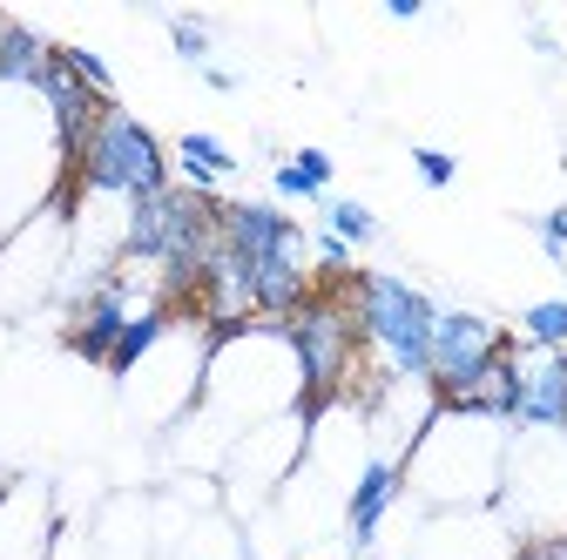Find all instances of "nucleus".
Instances as JSON below:
<instances>
[{
    "mask_svg": "<svg viewBox=\"0 0 567 560\" xmlns=\"http://www.w3.org/2000/svg\"><path fill=\"white\" fill-rule=\"evenodd\" d=\"M305 439H311V412H284V418H264L250 426L230 453H224V473H217V494L237 520H257L277 494L284 479L305 466Z\"/></svg>",
    "mask_w": 567,
    "mask_h": 560,
    "instance_id": "nucleus-8",
    "label": "nucleus"
},
{
    "mask_svg": "<svg viewBox=\"0 0 567 560\" xmlns=\"http://www.w3.org/2000/svg\"><path fill=\"white\" fill-rule=\"evenodd\" d=\"M412 169H419V183L425 189H453V176H460V156H446V149H412Z\"/></svg>",
    "mask_w": 567,
    "mask_h": 560,
    "instance_id": "nucleus-20",
    "label": "nucleus"
},
{
    "mask_svg": "<svg viewBox=\"0 0 567 560\" xmlns=\"http://www.w3.org/2000/svg\"><path fill=\"white\" fill-rule=\"evenodd\" d=\"M61 540V507L48 479H0V560H48Z\"/></svg>",
    "mask_w": 567,
    "mask_h": 560,
    "instance_id": "nucleus-13",
    "label": "nucleus"
},
{
    "mask_svg": "<svg viewBox=\"0 0 567 560\" xmlns=\"http://www.w3.org/2000/svg\"><path fill=\"white\" fill-rule=\"evenodd\" d=\"M507 331L501 324H493L486 311H460V304H440V324H433V372H425V378H433V392L440 398H453L480 365H493V359H501L507 352Z\"/></svg>",
    "mask_w": 567,
    "mask_h": 560,
    "instance_id": "nucleus-10",
    "label": "nucleus"
},
{
    "mask_svg": "<svg viewBox=\"0 0 567 560\" xmlns=\"http://www.w3.org/2000/svg\"><path fill=\"white\" fill-rule=\"evenodd\" d=\"M527 41H534V48H540V54H560V48H554V34H547V28H540V21H527Z\"/></svg>",
    "mask_w": 567,
    "mask_h": 560,
    "instance_id": "nucleus-25",
    "label": "nucleus"
},
{
    "mask_svg": "<svg viewBox=\"0 0 567 560\" xmlns=\"http://www.w3.org/2000/svg\"><path fill=\"white\" fill-rule=\"evenodd\" d=\"M405 507V466L385 459V453H365L359 479L344 486V553L351 560H379V540H385V520Z\"/></svg>",
    "mask_w": 567,
    "mask_h": 560,
    "instance_id": "nucleus-11",
    "label": "nucleus"
},
{
    "mask_svg": "<svg viewBox=\"0 0 567 560\" xmlns=\"http://www.w3.org/2000/svg\"><path fill=\"white\" fill-rule=\"evenodd\" d=\"M351 311H359V338L365 359L392 378H425L433 372V324H440V298H425L419 284L392 270H359L351 277ZM433 385V378H425Z\"/></svg>",
    "mask_w": 567,
    "mask_h": 560,
    "instance_id": "nucleus-5",
    "label": "nucleus"
},
{
    "mask_svg": "<svg viewBox=\"0 0 567 560\" xmlns=\"http://www.w3.org/2000/svg\"><path fill=\"white\" fill-rule=\"evenodd\" d=\"M68 149L54 135V115L41 108L34 89L0 82V243H8L28 217L68 196Z\"/></svg>",
    "mask_w": 567,
    "mask_h": 560,
    "instance_id": "nucleus-4",
    "label": "nucleus"
},
{
    "mask_svg": "<svg viewBox=\"0 0 567 560\" xmlns=\"http://www.w3.org/2000/svg\"><path fill=\"white\" fill-rule=\"evenodd\" d=\"M224 270L257 304V324H284L318 284H311V237L284 217L277 203H224Z\"/></svg>",
    "mask_w": 567,
    "mask_h": 560,
    "instance_id": "nucleus-3",
    "label": "nucleus"
},
{
    "mask_svg": "<svg viewBox=\"0 0 567 560\" xmlns=\"http://www.w3.org/2000/svg\"><path fill=\"white\" fill-rule=\"evenodd\" d=\"M379 560H405V553H379Z\"/></svg>",
    "mask_w": 567,
    "mask_h": 560,
    "instance_id": "nucleus-27",
    "label": "nucleus"
},
{
    "mask_svg": "<svg viewBox=\"0 0 567 560\" xmlns=\"http://www.w3.org/2000/svg\"><path fill=\"white\" fill-rule=\"evenodd\" d=\"M284 412H305V372H298V352L284 324H244V331H217L209 338V365H203V392H196V412L183 418L176 433H209V459L224 473V453L264 426V418H284Z\"/></svg>",
    "mask_w": 567,
    "mask_h": 560,
    "instance_id": "nucleus-1",
    "label": "nucleus"
},
{
    "mask_svg": "<svg viewBox=\"0 0 567 560\" xmlns=\"http://www.w3.org/2000/svg\"><path fill=\"white\" fill-rule=\"evenodd\" d=\"M169 183H176V176H169V149H163L122 102L102 108L95 135H89L82 156H75V176H68V189H82V196H115V203H142V196H156V189H169Z\"/></svg>",
    "mask_w": 567,
    "mask_h": 560,
    "instance_id": "nucleus-7",
    "label": "nucleus"
},
{
    "mask_svg": "<svg viewBox=\"0 0 567 560\" xmlns=\"http://www.w3.org/2000/svg\"><path fill=\"white\" fill-rule=\"evenodd\" d=\"M169 21V41H176V54L196 68V75H203V68H209V21H196V14H163Z\"/></svg>",
    "mask_w": 567,
    "mask_h": 560,
    "instance_id": "nucleus-18",
    "label": "nucleus"
},
{
    "mask_svg": "<svg viewBox=\"0 0 567 560\" xmlns=\"http://www.w3.org/2000/svg\"><path fill=\"white\" fill-rule=\"evenodd\" d=\"M527 547L507 533V520L480 507V514H419V540L405 560H520Z\"/></svg>",
    "mask_w": 567,
    "mask_h": 560,
    "instance_id": "nucleus-12",
    "label": "nucleus"
},
{
    "mask_svg": "<svg viewBox=\"0 0 567 560\" xmlns=\"http://www.w3.org/2000/svg\"><path fill=\"white\" fill-rule=\"evenodd\" d=\"M291 169L318 189V196H331V176H338V163H331V149H298L291 156Z\"/></svg>",
    "mask_w": 567,
    "mask_h": 560,
    "instance_id": "nucleus-22",
    "label": "nucleus"
},
{
    "mask_svg": "<svg viewBox=\"0 0 567 560\" xmlns=\"http://www.w3.org/2000/svg\"><path fill=\"white\" fill-rule=\"evenodd\" d=\"M176 169H183V183L189 189H203V196H217V183L224 176H237V149L230 143H217V135H176Z\"/></svg>",
    "mask_w": 567,
    "mask_h": 560,
    "instance_id": "nucleus-14",
    "label": "nucleus"
},
{
    "mask_svg": "<svg viewBox=\"0 0 567 560\" xmlns=\"http://www.w3.org/2000/svg\"><path fill=\"white\" fill-rule=\"evenodd\" d=\"M507 426L480 412L440 405L425 418V433L405 453V500L419 514H480L501 500V473H507Z\"/></svg>",
    "mask_w": 567,
    "mask_h": 560,
    "instance_id": "nucleus-2",
    "label": "nucleus"
},
{
    "mask_svg": "<svg viewBox=\"0 0 567 560\" xmlns=\"http://www.w3.org/2000/svg\"><path fill=\"white\" fill-rule=\"evenodd\" d=\"M68 263H75V230H68V196H61L0 243V318H28L34 304L61 298Z\"/></svg>",
    "mask_w": 567,
    "mask_h": 560,
    "instance_id": "nucleus-9",
    "label": "nucleus"
},
{
    "mask_svg": "<svg viewBox=\"0 0 567 560\" xmlns=\"http://www.w3.org/2000/svg\"><path fill=\"white\" fill-rule=\"evenodd\" d=\"M520 560H567V547H527Z\"/></svg>",
    "mask_w": 567,
    "mask_h": 560,
    "instance_id": "nucleus-26",
    "label": "nucleus"
},
{
    "mask_svg": "<svg viewBox=\"0 0 567 560\" xmlns=\"http://www.w3.org/2000/svg\"><path fill=\"white\" fill-rule=\"evenodd\" d=\"M534 230H540V250H547L554 263H567V203L547 209V217H534Z\"/></svg>",
    "mask_w": 567,
    "mask_h": 560,
    "instance_id": "nucleus-23",
    "label": "nucleus"
},
{
    "mask_svg": "<svg viewBox=\"0 0 567 560\" xmlns=\"http://www.w3.org/2000/svg\"><path fill=\"white\" fill-rule=\"evenodd\" d=\"M169 324H176V311H169V304H156V311H135V318H128V331L115 338V352H109V372H115V378H128V372H135L142 359H150L163 338H169Z\"/></svg>",
    "mask_w": 567,
    "mask_h": 560,
    "instance_id": "nucleus-15",
    "label": "nucleus"
},
{
    "mask_svg": "<svg viewBox=\"0 0 567 560\" xmlns=\"http://www.w3.org/2000/svg\"><path fill=\"white\" fill-rule=\"evenodd\" d=\"M318 209H324V230H331L338 243H351V250H359V243H379V217H372L365 203H351V196H324Z\"/></svg>",
    "mask_w": 567,
    "mask_h": 560,
    "instance_id": "nucleus-17",
    "label": "nucleus"
},
{
    "mask_svg": "<svg viewBox=\"0 0 567 560\" xmlns=\"http://www.w3.org/2000/svg\"><path fill=\"white\" fill-rule=\"evenodd\" d=\"M493 514L520 547H567V433H514Z\"/></svg>",
    "mask_w": 567,
    "mask_h": 560,
    "instance_id": "nucleus-6",
    "label": "nucleus"
},
{
    "mask_svg": "<svg viewBox=\"0 0 567 560\" xmlns=\"http://www.w3.org/2000/svg\"><path fill=\"white\" fill-rule=\"evenodd\" d=\"M385 14H392V21H419L425 8H419V0H385Z\"/></svg>",
    "mask_w": 567,
    "mask_h": 560,
    "instance_id": "nucleus-24",
    "label": "nucleus"
},
{
    "mask_svg": "<svg viewBox=\"0 0 567 560\" xmlns=\"http://www.w3.org/2000/svg\"><path fill=\"white\" fill-rule=\"evenodd\" d=\"M520 344L534 352H567V298H540L520 311Z\"/></svg>",
    "mask_w": 567,
    "mask_h": 560,
    "instance_id": "nucleus-16",
    "label": "nucleus"
},
{
    "mask_svg": "<svg viewBox=\"0 0 567 560\" xmlns=\"http://www.w3.org/2000/svg\"><path fill=\"white\" fill-rule=\"evenodd\" d=\"M61 61L75 68V75H82V82H89V89H95L102 102H115V75H109V61H102L95 48H61Z\"/></svg>",
    "mask_w": 567,
    "mask_h": 560,
    "instance_id": "nucleus-19",
    "label": "nucleus"
},
{
    "mask_svg": "<svg viewBox=\"0 0 567 560\" xmlns=\"http://www.w3.org/2000/svg\"><path fill=\"white\" fill-rule=\"evenodd\" d=\"M311 263L324 277H351V243H338L331 230H311Z\"/></svg>",
    "mask_w": 567,
    "mask_h": 560,
    "instance_id": "nucleus-21",
    "label": "nucleus"
}]
</instances>
